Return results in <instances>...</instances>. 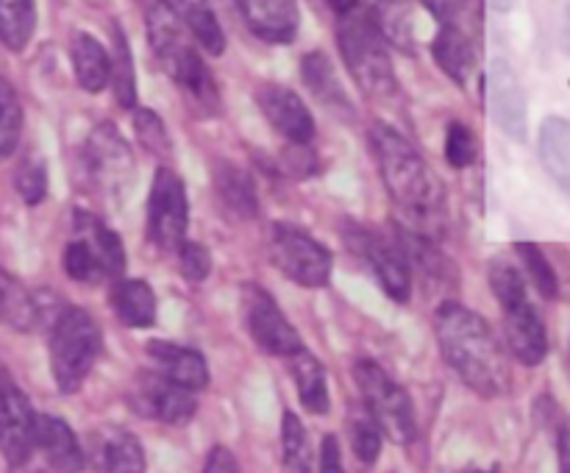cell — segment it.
Returning a JSON list of instances; mask_svg holds the SVG:
<instances>
[{
	"mask_svg": "<svg viewBox=\"0 0 570 473\" xmlns=\"http://www.w3.org/2000/svg\"><path fill=\"white\" fill-rule=\"evenodd\" d=\"M371 148L384 187L404 217L401 226L423 237H438L445 223V189L429 161L387 122L371 128Z\"/></svg>",
	"mask_w": 570,
	"mask_h": 473,
	"instance_id": "1",
	"label": "cell"
},
{
	"mask_svg": "<svg viewBox=\"0 0 570 473\" xmlns=\"http://www.w3.org/2000/svg\"><path fill=\"white\" fill-rule=\"evenodd\" d=\"M434 334L443 359L473 393L495 398L510 390L512 373L507 348L479 312L456 300H445L434 312Z\"/></svg>",
	"mask_w": 570,
	"mask_h": 473,
	"instance_id": "2",
	"label": "cell"
},
{
	"mask_svg": "<svg viewBox=\"0 0 570 473\" xmlns=\"http://www.w3.org/2000/svg\"><path fill=\"white\" fill-rule=\"evenodd\" d=\"M148 42L167 76L178 83L184 98L198 115H215L220 109V89L212 78L209 67L195 50L193 37L173 11L156 0L148 9Z\"/></svg>",
	"mask_w": 570,
	"mask_h": 473,
	"instance_id": "3",
	"label": "cell"
},
{
	"mask_svg": "<svg viewBox=\"0 0 570 473\" xmlns=\"http://www.w3.org/2000/svg\"><path fill=\"white\" fill-rule=\"evenodd\" d=\"M490 287L499 298L501 315H504V334L510 354L521 365L534 367L549 354V332L540 317L538 306L529 298V287L523 273L510 262H493L490 267Z\"/></svg>",
	"mask_w": 570,
	"mask_h": 473,
	"instance_id": "4",
	"label": "cell"
},
{
	"mask_svg": "<svg viewBox=\"0 0 570 473\" xmlns=\"http://www.w3.org/2000/svg\"><path fill=\"white\" fill-rule=\"evenodd\" d=\"M104 351L100 326L89 312L65 306L50 326V373L65 395H76Z\"/></svg>",
	"mask_w": 570,
	"mask_h": 473,
	"instance_id": "5",
	"label": "cell"
},
{
	"mask_svg": "<svg viewBox=\"0 0 570 473\" xmlns=\"http://www.w3.org/2000/svg\"><path fill=\"white\" fill-rule=\"evenodd\" d=\"M337 45L360 89L371 98H387L395 92V70L390 61L387 42L373 28L365 11L337 17Z\"/></svg>",
	"mask_w": 570,
	"mask_h": 473,
	"instance_id": "6",
	"label": "cell"
},
{
	"mask_svg": "<svg viewBox=\"0 0 570 473\" xmlns=\"http://www.w3.org/2000/svg\"><path fill=\"white\" fill-rule=\"evenodd\" d=\"M354 378L362 401H365V412L379 423L384 437L401 445L412 443L417 437V421L410 393L399 382H393L387 371L373 359L356 362Z\"/></svg>",
	"mask_w": 570,
	"mask_h": 473,
	"instance_id": "7",
	"label": "cell"
},
{
	"mask_svg": "<svg viewBox=\"0 0 570 473\" xmlns=\"http://www.w3.org/2000/svg\"><path fill=\"white\" fill-rule=\"evenodd\" d=\"M271 259L298 287H326L332 282V250L309 231L289 223H276L271 234Z\"/></svg>",
	"mask_w": 570,
	"mask_h": 473,
	"instance_id": "8",
	"label": "cell"
},
{
	"mask_svg": "<svg viewBox=\"0 0 570 473\" xmlns=\"http://www.w3.org/2000/svg\"><path fill=\"white\" fill-rule=\"evenodd\" d=\"M83 170L95 193L120 198L134 178V156L115 122H100L83 145Z\"/></svg>",
	"mask_w": 570,
	"mask_h": 473,
	"instance_id": "9",
	"label": "cell"
},
{
	"mask_svg": "<svg viewBox=\"0 0 570 473\" xmlns=\"http://www.w3.org/2000/svg\"><path fill=\"white\" fill-rule=\"evenodd\" d=\"M243 317L254 343L259 345L265 354L289 359V356L298 354L301 348H306L293 323H289L287 315L278 309L276 298H273L265 287H259V284L248 282L243 287Z\"/></svg>",
	"mask_w": 570,
	"mask_h": 473,
	"instance_id": "10",
	"label": "cell"
},
{
	"mask_svg": "<svg viewBox=\"0 0 570 473\" xmlns=\"http://www.w3.org/2000/svg\"><path fill=\"white\" fill-rule=\"evenodd\" d=\"M189 204L181 176L173 167H159L148 195V237L159 248L176 250L187 239Z\"/></svg>",
	"mask_w": 570,
	"mask_h": 473,
	"instance_id": "11",
	"label": "cell"
},
{
	"mask_svg": "<svg viewBox=\"0 0 570 473\" xmlns=\"http://www.w3.org/2000/svg\"><path fill=\"white\" fill-rule=\"evenodd\" d=\"M345 239H348L351 248L356 250V256L371 267L376 282L382 284V289L395 300V304H406V300L412 298L410 262H406L404 250L399 248L395 237L390 239L384 237V234L354 226Z\"/></svg>",
	"mask_w": 570,
	"mask_h": 473,
	"instance_id": "12",
	"label": "cell"
},
{
	"mask_svg": "<svg viewBox=\"0 0 570 473\" xmlns=\"http://www.w3.org/2000/svg\"><path fill=\"white\" fill-rule=\"evenodd\" d=\"M128 401L139 417L167 423V426H187L198 412V398L193 390L178 387L156 371L139 373Z\"/></svg>",
	"mask_w": 570,
	"mask_h": 473,
	"instance_id": "13",
	"label": "cell"
},
{
	"mask_svg": "<svg viewBox=\"0 0 570 473\" xmlns=\"http://www.w3.org/2000/svg\"><path fill=\"white\" fill-rule=\"evenodd\" d=\"M33 421H37V412L31 410L28 395L0 367V451L11 467L31 460Z\"/></svg>",
	"mask_w": 570,
	"mask_h": 473,
	"instance_id": "14",
	"label": "cell"
},
{
	"mask_svg": "<svg viewBox=\"0 0 570 473\" xmlns=\"http://www.w3.org/2000/svg\"><path fill=\"white\" fill-rule=\"evenodd\" d=\"M256 106L267 117V122L293 145H309L315 139V117L301 95H295L289 87L262 83L256 89Z\"/></svg>",
	"mask_w": 570,
	"mask_h": 473,
	"instance_id": "15",
	"label": "cell"
},
{
	"mask_svg": "<svg viewBox=\"0 0 570 473\" xmlns=\"http://www.w3.org/2000/svg\"><path fill=\"white\" fill-rule=\"evenodd\" d=\"M145 354L154 362L156 373L170 378L178 387L200 393V390L209 384V365H206L200 351L187 348V345L178 343H167V339H150V343L145 345Z\"/></svg>",
	"mask_w": 570,
	"mask_h": 473,
	"instance_id": "16",
	"label": "cell"
},
{
	"mask_svg": "<svg viewBox=\"0 0 570 473\" xmlns=\"http://www.w3.org/2000/svg\"><path fill=\"white\" fill-rule=\"evenodd\" d=\"M37 449L42 451L45 462L59 473H78L87 465L76 432L61 417L48 412H39L33 421V451Z\"/></svg>",
	"mask_w": 570,
	"mask_h": 473,
	"instance_id": "17",
	"label": "cell"
},
{
	"mask_svg": "<svg viewBox=\"0 0 570 473\" xmlns=\"http://www.w3.org/2000/svg\"><path fill=\"white\" fill-rule=\"evenodd\" d=\"M245 22L259 39L289 45L298 37V0H239Z\"/></svg>",
	"mask_w": 570,
	"mask_h": 473,
	"instance_id": "18",
	"label": "cell"
},
{
	"mask_svg": "<svg viewBox=\"0 0 570 473\" xmlns=\"http://www.w3.org/2000/svg\"><path fill=\"white\" fill-rule=\"evenodd\" d=\"M72 231H76L72 237L81 239L89 254L95 256L100 273H104V282H120L126 273V248H122L120 237L100 217L81 209H76L72 215Z\"/></svg>",
	"mask_w": 570,
	"mask_h": 473,
	"instance_id": "19",
	"label": "cell"
},
{
	"mask_svg": "<svg viewBox=\"0 0 570 473\" xmlns=\"http://www.w3.org/2000/svg\"><path fill=\"white\" fill-rule=\"evenodd\" d=\"M212 184H215L217 198L223 200L228 211L239 220H254L259 215V193L245 167L234 165L228 159H217L212 165Z\"/></svg>",
	"mask_w": 570,
	"mask_h": 473,
	"instance_id": "20",
	"label": "cell"
},
{
	"mask_svg": "<svg viewBox=\"0 0 570 473\" xmlns=\"http://www.w3.org/2000/svg\"><path fill=\"white\" fill-rule=\"evenodd\" d=\"M92 460L98 473H145V449L137 434L126 428H106L95 434Z\"/></svg>",
	"mask_w": 570,
	"mask_h": 473,
	"instance_id": "21",
	"label": "cell"
},
{
	"mask_svg": "<svg viewBox=\"0 0 570 473\" xmlns=\"http://www.w3.org/2000/svg\"><path fill=\"white\" fill-rule=\"evenodd\" d=\"M70 59L72 70H76L78 87L87 89V92H100V89H106L111 76V56L92 33H72Z\"/></svg>",
	"mask_w": 570,
	"mask_h": 473,
	"instance_id": "22",
	"label": "cell"
},
{
	"mask_svg": "<svg viewBox=\"0 0 570 473\" xmlns=\"http://www.w3.org/2000/svg\"><path fill=\"white\" fill-rule=\"evenodd\" d=\"M111 309L128 328H148L156 321V293L145 278H120L111 287Z\"/></svg>",
	"mask_w": 570,
	"mask_h": 473,
	"instance_id": "23",
	"label": "cell"
},
{
	"mask_svg": "<svg viewBox=\"0 0 570 473\" xmlns=\"http://www.w3.org/2000/svg\"><path fill=\"white\" fill-rule=\"evenodd\" d=\"M289 367H293L295 387H298L304 410L312 415H326L332 410V395H328V376L323 362L309 348H301L298 354L289 356Z\"/></svg>",
	"mask_w": 570,
	"mask_h": 473,
	"instance_id": "24",
	"label": "cell"
},
{
	"mask_svg": "<svg viewBox=\"0 0 570 473\" xmlns=\"http://www.w3.org/2000/svg\"><path fill=\"white\" fill-rule=\"evenodd\" d=\"M434 59L443 67L445 76L454 78L456 83H468L473 67H476V50H473L471 37L460 22L440 26L438 39H434Z\"/></svg>",
	"mask_w": 570,
	"mask_h": 473,
	"instance_id": "25",
	"label": "cell"
},
{
	"mask_svg": "<svg viewBox=\"0 0 570 473\" xmlns=\"http://www.w3.org/2000/svg\"><path fill=\"white\" fill-rule=\"evenodd\" d=\"M0 323L14 332H31L42 323L39 300L3 265H0Z\"/></svg>",
	"mask_w": 570,
	"mask_h": 473,
	"instance_id": "26",
	"label": "cell"
},
{
	"mask_svg": "<svg viewBox=\"0 0 570 473\" xmlns=\"http://www.w3.org/2000/svg\"><path fill=\"white\" fill-rule=\"evenodd\" d=\"M360 9L373 22L384 42L399 48H410L412 37V9L406 0H360Z\"/></svg>",
	"mask_w": 570,
	"mask_h": 473,
	"instance_id": "27",
	"label": "cell"
},
{
	"mask_svg": "<svg viewBox=\"0 0 570 473\" xmlns=\"http://www.w3.org/2000/svg\"><path fill=\"white\" fill-rule=\"evenodd\" d=\"M301 76H304V83L309 87V92L321 100L323 106H332L337 111H348V95H345L343 83H340L337 72H334V65L328 61L326 53L315 50V53H306L304 61H301Z\"/></svg>",
	"mask_w": 570,
	"mask_h": 473,
	"instance_id": "28",
	"label": "cell"
},
{
	"mask_svg": "<svg viewBox=\"0 0 570 473\" xmlns=\"http://www.w3.org/2000/svg\"><path fill=\"white\" fill-rule=\"evenodd\" d=\"M37 28V9L33 0H0V42L20 53L31 42Z\"/></svg>",
	"mask_w": 570,
	"mask_h": 473,
	"instance_id": "29",
	"label": "cell"
},
{
	"mask_svg": "<svg viewBox=\"0 0 570 473\" xmlns=\"http://www.w3.org/2000/svg\"><path fill=\"white\" fill-rule=\"evenodd\" d=\"M282 462L284 473H312L309 434L293 410H284L282 415Z\"/></svg>",
	"mask_w": 570,
	"mask_h": 473,
	"instance_id": "30",
	"label": "cell"
},
{
	"mask_svg": "<svg viewBox=\"0 0 570 473\" xmlns=\"http://www.w3.org/2000/svg\"><path fill=\"white\" fill-rule=\"evenodd\" d=\"M115 50H111V87H115L117 104L122 109H134L137 106V76H134V59H131V45L126 42V33L120 26H115Z\"/></svg>",
	"mask_w": 570,
	"mask_h": 473,
	"instance_id": "31",
	"label": "cell"
},
{
	"mask_svg": "<svg viewBox=\"0 0 570 473\" xmlns=\"http://www.w3.org/2000/svg\"><path fill=\"white\" fill-rule=\"evenodd\" d=\"M515 250L518 259H521L523 265V273H527L523 278H529V282L534 284V289H538L546 300L560 298V278H557L554 265H551L549 256L543 254V248L534 243H518Z\"/></svg>",
	"mask_w": 570,
	"mask_h": 473,
	"instance_id": "32",
	"label": "cell"
},
{
	"mask_svg": "<svg viewBox=\"0 0 570 473\" xmlns=\"http://www.w3.org/2000/svg\"><path fill=\"white\" fill-rule=\"evenodd\" d=\"M22 134V106L14 87L0 76V159L17 150Z\"/></svg>",
	"mask_w": 570,
	"mask_h": 473,
	"instance_id": "33",
	"label": "cell"
},
{
	"mask_svg": "<svg viewBox=\"0 0 570 473\" xmlns=\"http://www.w3.org/2000/svg\"><path fill=\"white\" fill-rule=\"evenodd\" d=\"M543 156L549 170L570 187V122L551 120L543 131Z\"/></svg>",
	"mask_w": 570,
	"mask_h": 473,
	"instance_id": "34",
	"label": "cell"
},
{
	"mask_svg": "<svg viewBox=\"0 0 570 473\" xmlns=\"http://www.w3.org/2000/svg\"><path fill=\"white\" fill-rule=\"evenodd\" d=\"M351 428V449H354L356 460L365 462V465H373L382 454V445H384V434L379 428V423L373 421L367 412H360L348 421Z\"/></svg>",
	"mask_w": 570,
	"mask_h": 473,
	"instance_id": "35",
	"label": "cell"
},
{
	"mask_svg": "<svg viewBox=\"0 0 570 473\" xmlns=\"http://www.w3.org/2000/svg\"><path fill=\"white\" fill-rule=\"evenodd\" d=\"M14 187L28 206L42 204L45 195H48V167H45V161L39 159V156H28V159L17 167Z\"/></svg>",
	"mask_w": 570,
	"mask_h": 473,
	"instance_id": "36",
	"label": "cell"
},
{
	"mask_svg": "<svg viewBox=\"0 0 570 473\" xmlns=\"http://www.w3.org/2000/svg\"><path fill=\"white\" fill-rule=\"evenodd\" d=\"M61 262H65V273L72 278V282L78 284L104 282V273H100L98 262H95V256L89 254V248L78 237H72L70 243H67Z\"/></svg>",
	"mask_w": 570,
	"mask_h": 473,
	"instance_id": "37",
	"label": "cell"
},
{
	"mask_svg": "<svg viewBox=\"0 0 570 473\" xmlns=\"http://www.w3.org/2000/svg\"><path fill=\"white\" fill-rule=\"evenodd\" d=\"M479 156V142L476 134L465 126V122H451L449 134H445V159L451 167L462 170V167H471Z\"/></svg>",
	"mask_w": 570,
	"mask_h": 473,
	"instance_id": "38",
	"label": "cell"
},
{
	"mask_svg": "<svg viewBox=\"0 0 570 473\" xmlns=\"http://www.w3.org/2000/svg\"><path fill=\"white\" fill-rule=\"evenodd\" d=\"M134 131L137 139L156 156L170 154V137H167V128L161 122V117L150 109H137L134 111Z\"/></svg>",
	"mask_w": 570,
	"mask_h": 473,
	"instance_id": "39",
	"label": "cell"
},
{
	"mask_svg": "<svg viewBox=\"0 0 570 473\" xmlns=\"http://www.w3.org/2000/svg\"><path fill=\"white\" fill-rule=\"evenodd\" d=\"M176 250H178V270H181V276L187 278V282L200 284L209 278L212 254L206 245L193 243V239H184Z\"/></svg>",
	"mask_w": 570,
	"mask_h": 473,
	"instance_id": "40",
	"label": "cell"
},
{
	"mask_svg": "<svg viewBox=\"0 0 570 473\" xmlns=\"http://www.w3.org/2000/svg\"><path fill=\"white\" fill-rule=\"evenodd\" d=\"M421 3L432 11L440 26L460 22V14L465 11V0H421Z\"/></svg>",
	"mask_w": 570,
	"mask_h": 473,
	"instance_id": "41",
	"label": "cell"
},
{
	"mask_svg": "<svg viewBox=\"0 0 570 473\" xmlns=\"http://www.w3.org/2000/svg\"><path fill=\"white\" fill-rule=\"evenodd\" d=\"M321 473H345L343 454H340V440L326 434L321 443Z\"/></svg>",
	"mask_w": 570,
	"mask_h": 473,
	"instance_id": "42",
	"label": "cell"
},
{
	"mask_svg": "<svg viewBox=\"0 0 570 473\" xmlns=\"http://www.w3.org/2000/svg\"><path fill=\"white\" fill-rule=\"evenodd\" d=\"M204 473H239L237 456L226 449V445H215L206 456Z\"/></svg>",
	"mask_w": 570,
	"mask_h": 473,
	"instance_id": "43",
	"label": "cell"
},
{
	"mask_svg": "<svg viewBox=\"0 0 570 473\" xmlns=\"http://www.w3.org/2000/svg\"><path fill=\"white\" fill-rule=\"evenodd\" d=\"M557 460H560V473H570V417H566L557 432Z\"/></svg>",
	"mask_w": 570,
	"mask_h": 473,
	"instance_id": "44",
	"label": "cell"
},
{
	"mask_svg": "<svg viewBox=\"0 0 570 473\" xmlns=\"http://www.w3.org/2000/svg\"><path fill=\"white\" fill-rule=\"evenodd\" d=\"M328 6H332L334 14L345 17V14H351V11L360 9V0H328Z\"/></svg>",
	"mask_w": 570,
	"mask_h": 473,
	"instance_id": "45",
	"label": "cell"
},
{
	"mask_svg": "<svg viewBox=\"0 0 570 473\" xmlns=\"http://www.w3.org/2000/svg\"><path fill=\"white\" fill-rule=\"evenodd\" d=\"M14 473H45V471H37V467H31V460H28V462H22V465H17Z\"/></svg>",
	"mask_w": 570,
	"mask_h": 473,
	"instance_id": "46",
	"label": "cell"
},
{
	"mask_svg": "<svg viewBox=\"0 0 570 473\" xmlns=\"http://www.w3.org/2000/svg\"><path fill=\"white\" fill-rule=\"evenodd\" d=\"M460 473H499V467H488V471H484V467H468V471Z\"/></svg>",
	"mask_w": 570,
	"mask_h": 473,
	"instance_id": "47",
	"label": "cell"
},
{
	"mask_svg": "<svg viewBox=\"0 0 570 473\" xmlns=\"http://www.w3.org/2000/svg\"><path fill=\"white\" fill-rule=\"evenodd\" d=\"M206 3H209V6H212V9H215V3H217V6H220V3H226V0H206Z\"/></svg>",
	"mask_w": 570,
	"mask_h": 473,
	"instance_id": "48",
	"label": "cell"
}]
</instances>
